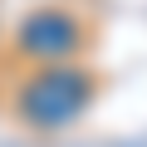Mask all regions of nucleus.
<instances>
[{"label": "nucleus", "mask_w": 147, "mask_h": 147, "mask_svg": "<svg viewBox=\"0 0 147 147\" xmlns=\"http://www.w3.org/2000/svg\"><path fill=\"white\" fill-rule=\"evenodd\" d=\"M84 103H88V79L74 74V69H49L34 84H25V93H20V113L30 123H39V127L69 123Z\"/></svg>", "instance_id": "nucleus-1"}, {"label": "nucleus", "mask_w": 147, "mask_h": 147, "mask_svg": "<svg viewBox=\"0 0 147 147\" xmlns=\"http://www.w3.org/2000/svg\"><path fill=\"white\" fill-rule=\"evenodd\" d=\"M74 39H79L74 20L54 10V15H34V20L25 25L20 49H25V54H34V59H59V54H69V49H74Z\"/></svg>", "instance_id": "nucleus-2"}]
</instances>
